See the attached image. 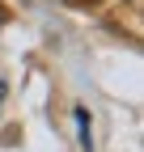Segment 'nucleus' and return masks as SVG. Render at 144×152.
<instances>
[{
	"label": "nucleus",
	"mask_w": 144,
	"mask_h": 152,
	"mask_svg": "<svg viewBox=\"0 0 144 152\" xmlns=\"http://www.w3.org/2000/svg\"><path fill=\"white\" fill-rule=\"evenodd\" d=\"M76 127H81V148L85 152H93V131H89V114L76 106Z\"/></svg>",
	"instance_id": "1"
},
{
	"label": "nucleus",
	"mask_w": 144,
	"mask_h": 152,
	"mask_svg": "<svg viewBox=\"0 0 144 152\" xmlns=\"http://www.w3.org/2000/svg\"><path fill=\"white\" fill-rule=\"evenodd\" d=\"M4 93H9V85H4V80H0V102H4Z\"/></svg>",
	"instance_id": "2"
}]
</instances>
